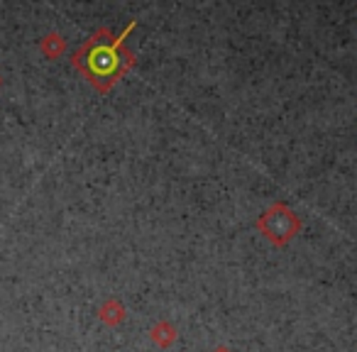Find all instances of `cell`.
Instances as JSON below:
<instances>
[{"label": "cell", "mask_w": 357, "mask_h": 352, "mask_svg": "<svg viewBox=\"0 0 357 352\" xmlns=\"http://www.w3.org/2000/svg\"><path fill=\"white\" fill-rule=\"evenodd\" d=\"M135 25H137V22L132 20L118 37H113V32H110L108 27H100L96 35H91L89 40L76 49L71 64L76 66V71H81V74L93 84V89L98 91V93H108V91L137 64L135 54L125 47V40H128V35L135 30Z\"/></svg>", "instance_id": "1"}, {"label": "cell", "mask_w": 357, "mask_h": 352, "mask_svg": "<svg viewBox=\"0 0 357 352\" xmlns=\"http://www.w3.org/2000/svg\"><path fill=\"white\" fill-rule=\"evenodd\" d=\"M125 316H128V313H125V306L118 301V298H108V301H103L98 308V318L110 328L120 326V323L125 321Z\"/></svg>", "instance_id": "4"}, {"label": "cell", "mask_w": 357, "mask_h": 352, "mask_svg": "<svg viewBox=\"0 0 357 352\" xmlns=\"http://www.w3.org/2000/svg\"><path fill=\"white\" fill-rule=\"evenodd\" d=\"M255 228L262 233V238H267L274 247H287L298 233H301V218L289 208V204L277 201L267 211H262V215L257 218Z\"/></svg>", "instance_id": "2"}, {"label": "cell", "mask_w": 357, "mask_h": 352, "mask_svg": "<svg viewBox=\"0 0 357 352\" xmlns=\"http://www.w3.org/2000/svg\"><path fill=\"white\" fill-rule=\"evenodd\" d=\"M42 52H45L50 59H59L66 52V40L61 35H56V32H52V35H47L45 40H42Z\"/></svg>", "instance_id": "5"}, {"label": "cell", "mask_w": 357, "mask_h": 352, "mask_svg": "<svg viewBox=\"0 0 357 352\" xmlns=\"http://www.w3.org/2000/svg\"><path fill=\"white\" fill-rule=\"evenodd\" d=\"M149 340L159 347V350H169L174 342L178 340V330L172 321H157L149 328Z\"/></svg>", "instance_id": "3"}, {"label": "cell", "mask_w": 357, "mask_h": 352, "mask_svg": "<svg viewBox=\"0 0 357 352\" xmlns=\"http://www.w3.org/2000/svg\"><path fill=\"white\" fill-rule=\"evenodd\" d=\"M211 352H233V350H230L228 345H218V347H213Z\"/></svg>", "instance_id": "6"}]
</instances>
